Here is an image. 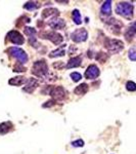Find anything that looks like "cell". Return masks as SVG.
<instances>
[{"mask_svg":"<svg viewBox=\"0 0 136 154\" xmlns=\"http://www.w3.org/2000/svg\"><path fill=\"white\" fill-rule=\"evenodd\" d=\"M32 74L37 77L46 78L48 76V66L46 62L44 60L35 62L32 67Z\"/></svg>","mask_w":136,"mask_h":154,"instance_id":"6da1fadb","label":"cell"},{"mask_svg":"<svg viewBox=\"0 0 136 154\" xmlns=\"http://www.w3.org/2000/svg\"><path fill=\"white\" fill-rule=\"evenodd\" d=\"M116 12L119 16H122L130 20L133 17V5L128 2H120L116 6Z\"/></svg>","mask_w":136,"mask_h":154,"instance_id":"7a4b0ae2","label":"cell"},{"mask_svg":"<svg viewBox=\"0 0 136 154\" xmlns=\"http://www.w3.org/2000/svg\"><path fill=\"white\" fill-rule=\"evenodd\" d=\"M105 46L110 53L112 54H119L124 48V43L119 39H111L107 38L105 42Z\"/></svg>","mask_w":136,"mask_h":154,"instance_id":"3957f363","label":"cell"},{"mask_svg":"<svg viewBox=\"0 0 136 154\" xmlns=\"http://www.w3.org/2000/svg\"><path fill=\"white\" fill-rule=\"evenodd\" d=\"M46 91L55 101H64L67 98V91L63 86H48Z\"/></svg>","mask_w":136,"mask_h":154,"instance_id":"277c9868","label":"cell"},{"mask_svg":"<svg viewBox=\"0 0 136 154\" xmlns=\"http://www.w3.org/2000/svg\"><path fill=\"white\" fill-rule=\"evenodd\" d=\"M8 53L10 56L18 60L19 64H22V65H24V64H26L28 62V54H26V51L24 49L16 48V46H12V48H8Z\"/></svg>","mask_w":136,"mask_h":154,"instance_id":"5b68a950","label":"cell"},{"mask_svg":"<svg viewBox=\"0 0 136 154\" xmlns=\"http://www.w3.org/2000/svg\"><path fill=\"white\" fill-rule=\"evenodd\" d=\"M40 36H41V38H43V39H48V40H50L52 43L55 44V45L61 44V42H63V40H64L63 36H61L59 33H58V32H55V31L41 32Z\"/></svg>","mask_w":136,"mask_h":154,"instance_id":"8992f818","label":"cell"},{"mask_svg":"<svg viewBox=\"0 0 136 154\" xmlns=\"http://www.w3.org/2000/svg\"><path fill=\"white\" fill-rule=\"evenodd\" d=\"M6 37H7V39H8L9 41H11L12 43L16 44V45H21V44H23L25 42L24 36L22 35L19 31H16V30L9 31L8 33H7Z\"/></svg>","mask_w":136,"mask_h":154,"instance_id":"52a82bcc","label":"cell"},{"mask_svg":"<svg viewBox=\"0 0 136 154\" xmlns=\"http://www.w3.org/2000/svg\"><path fill=\"white\" fill-rule=\"evenodd\" d=\"M88 32L84 28L77 29L71 34V38L74 42H83L87 39Z\"/></svg>","mask_w":136,"mask_h":154,"instance_id":"ba28073f","label":"cell"},{"mask_svg":"<svg viewBox=\"0 0 136 154\" xmlns=\"http://www.w3.org/2000/svg\"><path fill=\"white\" fill-rule=\"evenodd\" d=\"M107 26H108V28L111 30L112 32H114V33H116V34H118V33H120V31H121V29H122V27H123V24L121 23L120 21H118L117 19H110L108 21H107Z\"/></svg>","mask_w":136,"mask_h":154,"instance_id":"9c48e42d","label":"cell"},{"mask_svg":"<svg viewBox=\"0 0 136 154\" xmlns=\"http://www.w3.org/2000/svg\"><path fill=\"white\" fill-rule=\"evenodd\" d=\"M99 69H98V67L94 65V64H92V65H90L87 68V70L85 71V77L87 79H96L98 76H99Z\"/></svg>","mask_w":136,"mask_h":154,"instance_id":"30bf717a","label":"cell"},{"mask_svg":"<svg viewBox=\"0 0 136 154\" xmlns=\"http://www.w3.org/2000/svg\"><path fill=\"white\" fill-rule=\"evenodd\" d=\"M49 27L50 28H52L54 30H61V29H64L65 28V26H66V21L65 20H63V19H59V18H53V19H51L50 21H49Z\"/></svg>","mask_w":136,"mask_h":154,"instance_id":"8fae6325","label":"cell"},{"mask_svg":"<svg viewBox=\"0 0 136 154\" xmlns=\"http://www.w3.org/2000/svg\"><path fill=\"white\" fill-rule=\"evenodd\" d=\"M37 88H38V80L35 78H30L29 80L27 81V84L23 88V91L28 94H32Z\"/></svg>","mask_w":136,"mask_h":154,"instance_id":"7c38bea8","label":"cell"},{"mask_svg":"<svg viewBox=\"0 0 136 154\" xmlns=\"http://www.w3.org/2000/svg\"><path fill=\"white\" fill-rule=\"evenodd\" d=\"M136 34V21L134 23H132L128 27V29L126 30L125 32V38L127 39L128 41H131L132 38L134 37V35Z\"/></svg>","mask_w":136,"mask_h":154,"instance_id":"4fadbf2b","label":"cell"},{"mask_svg":"<svg viewBox=\"0 0 136 154\" xmlns=\"http://www.w3.org/2000/svg\"><path fill=\"white\" fill-rule=\"evenodd\" d=\"M100 12L101 16H111V14H112V1L111 0H108L102 4V6L100 8Z\"/></svg>","mask_w":136,"mask_h":154,"instance_id":"5bb4252c","label":"cell"},{"mask_svg":"<svg viewBox=\"0 0 136 154\" xmlns=\"http://www.w3.org/2000/svg\"><path fill=\"white\" fill-rule=\"evenodd\" d=\"M82 65V58L81 57H74L72 58L70 61L68 62L66 68L70 69V68H76V67H80Z\"/></svg>","mask_w":136,"mask_h":154,"instance_id":"9a60e30c","label":"cell"},{"mask_svg":"<svg viewBox=\"0 0 136 154\" xmlns=\"http://www.w3.org/2000/svg\"><path fill=\"white\" fill-rule=\"evenodd\" d=\"M27 81H28V79H27L26 77H24V76H16V77H14V78L9 79L8 83L10 84V85L21 86V85H23L24 83H27Z\"/></svg>","mask_w":136,"mask_h":154,"instance_id":"2e32d148","label":"cell"},{"mask_svg":"<svg viewBox=\"0 0 136 154\" xmlns=\"http://www.w3.org/2000/svg\"><path fill=\"white\" fill-rule=\"evenodd\" d=\"M66 44L65 45H61L59 46L58 49H55V51H52L50 54H49V57L50 58H58V57H64L66 54Z\"/></svg>","mask_w":136,"mask_h":154,"instance_id":"e0dca14e","label":"cell"},{"mask_svg":"<svg viewBox=\"0 0 136 154\" xmlns=\"http://www.w3.org/2000/svg\"><path fill=\"white\" fill-rule=\"evenodd\" d=\"M87 91H88V84L87 83H81L80 85H78L77 88H75L74 93H75V95L83 96V95H85Z\"/></svg>","mask_w":136,"mask_h":154,"instance_id":"ac0fdd59","label":"cell"},{"mask_svg":"<svg viewBox=\"0 0 136 154\" xmlns=\"http://www.w3.org/2000/svg\"><path fill=\"white\" fill-rule=\"evenodd\" d=\"M53 16L54 18H55L56 16H58V11L56 8H46L44 9L43 11H42V18H48V17H51Z\"/></svg>","mask_w":136,"mask_h":154,"instance_id":"d6986e66","label":"cell"},{"mask_svg":"<svg viewBox=\"0 0 136 154\" xmlns=\"http://www.w3.org/2000/svg\"><path fill=\"white\" fill-rule=\"evenodd\" d=\"M72 17H73V21L76 25H81L82 23V18H81V14L79 12L78 9H74L72 11Z\"/></svg>","mask_w":136,"mask_h":154,"instance_id":"ffe728a7","label":"cell"},{"mask_svg":"<svg viewBox=\"0 0 136 154\" xmlns=\"http://www.w3.org/2000/svg\"><path fill=\"white\" fill-rule=\"evenodd\" d=\"M12 128V125L10 122H2L0 125V135H5L6 133H8Z\"/></svg>","mask_w":136,"mask_h":154,"instance_id":"44dd1931","label":"cell"},{"mask_svg":"<svg viewBox=\"0 0 136 154\" xmlns=\"http://www.w3.org/2000/svg\"><path fill=\"white\" fill-rule=\"evenodd\" d=\"M39 7V4L37 2H27L24 5V8L27 11H35Z\"/></svg>","mask_w":136,"mask_h":154,"instance_id":"7402d4cb","label":"cell"},{"mask_svg":"<svg viewBox=\"0 0 136 154\" xmlns=\"http://www.w3.org/2000/svg\"><path fill=\"white\" fill-rule=\"evenodd\" d=\"M24 33L29 37H33L36 35V30L34 28H32V27H25Z\"/></svg>","mask_w":136,"mask_h":154,"instance_id":"603a6c76","label":"cell"},{"mask_svg":"<svg viewBox=\"0 0 136 154\" xmlns=\"http://www.w3.org/2000/svg\"><path fill=\"white\" fill-rule=\"evenodd\" d=\"M96 60H97L98 62H100V63H105V62L108 60V56L105 53L100 51V53H98L96 54Z\"/></svg>","mask_w":136,"mask_h":154,"instance_id":"cb8c5ba5","label":"cell"},{"mask_svg":"<svg viewBox=\"0 0 136 154\" xmlns=\"http://www.w3.org/2000/svg\"><path fill=\"white\" fill-rule=\"evenodd\" d=\"M128 56H129V59L131 60V61H136V46H134V48H131L129 49Z\"/></svg>","mask_w":136,"mask_h":154,"instance_id":"d4e9b609","label":"cell"},{"mask_svg":"<svg viewBox=\"0 0 136 154\" xmlns=\"http://www.w3.org/2000/svg\"><path fill=\"white\" fill-rule=\"evenodd\" d=\"M126 88H127V91H136V83L133 82V81H128V82L126 83Z\"/></svg>","mask_w":136,"mask_h":154,"instance_id":"484cf974","label":"cell"},{"mask_svg":"<svg viewBox=\"0 0 136 154\" xmlns=\"http://www.w3.org/2000/svg\"><path fill=\"white\" fill-rule=\"evenodd\" d=\"M71 77H72V79H73V81H75V82H78V81L81 80V78H82V75H81L80 73H78V72H73V73L71 74Z\"/></svg>","mask_w":136,"mask_h":154,"instance_id":"4316f807","label":"cell"},{"mask_svg":"<svg viewBox=\"0 0 136 154\" xmlns=\"http://www.w3.org/2000/svg\"><path fill=\"white\" fill-rule=\"evenodd\" d=\"M13 71L14 72H25V71H26V68H25V67L22 65V64L18 63V64H16V65H14Z\"/></svg>","mask_w":136,"mask_h":154,"instance_id":"83f0119b","label":"cell"},{"mask_svg":"<svg viewBox=\"0 0 136 154\" xmlns=\"http://www.w3.org/2000/svg\"><path fill=\"white\" fill-rule=\"evenodd\" d=\"M72 146H74V147H82V146H84V141L81 140V139L74 141V142H72Z\"/></svg>","mask_w":136,"mask_h":154,"instance_id":"f1b7e54d","label":"cell"},{"mask_svg":"<svg viewBox=\"0 0 136 154\" xmlns=\"http://www.w3.org/2000/svg\"><path fill=\"white\" fill-rule=\"evenodd\" d=\"M54 104H55L54 101H48V102H46V104H44L43 107L44 108H46V107H51V106H53Z\"/></svg>","mask_w":136,"mask_h":154,"instance_id":"f546056e","label":"cell"}]
</instances>
